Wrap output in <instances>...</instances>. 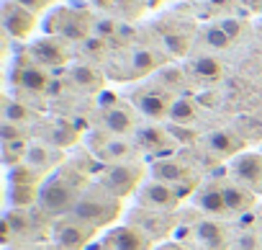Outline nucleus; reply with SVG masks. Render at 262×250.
<instances>
[{"instance_id":"obj_1","label":"nucleus","mask_w":262,"mask_h":250,"mask_svg":"<svg viewBox=\"0 0 262 250\" xmlns=\"http://www.w3.org/2000/svg\"><path fill=\"white\" fill-rule=\"evenodd\" d=\"M80 183L85 186V181L75 170H59V173L49 176L41 183V188H39V206L47 214H54V217L72 214L77 199L82 196L80 194Z\"/></svg>"},{"instance_id":"obj_2","label":"nucleus","mask_w":262,"mask_h":250,"mask_svg":"<svg viewBox=\"0 0 262 250\" xmlns=\"http://www.w3.org/2000/svg\"><path fill=\"white\" fill-rule=\"evenodd\" d=\"M72 214L80 217L82 222L93 224L95 229H100V227H108V224H113L118 219V214H121V199L111 196L108 191H103L98 186L95 191H85L77 199Z\"/></svg>"},{"instance_id":"obj_3","label":"nucleus","mask_w":262,"mask_h":250,"mask_svg":"<svg viewBox=\"0 0 262 250\" xmlns=\"http://www.w3.org/2000/svg\"><path fill=\"white\" fill-rule=\"evenodd\" d=\"M95 227L82 222L75 214H64L52 224V245L54 250H85L93 237H95Z\"/></svg>"},{"instance_id":"obj_4","label":"nucleus","mask_w":262,"mask_h":250,"mask_svg":"<svg viewBox=\"0 0 262 250\" xmlns=\"http://www.w3.org/2000/svg\"><path fill=\"white\" fill-rule=\"evenodd\" d=\"M142 178H144V165H139L137 160H126V163L108 165L100 173V183L98 186L103 191H108L111 196L123 199V196L134 194L142 186Z\"/></svg>"},{"instance_id":"obj_5","label":"nucleus","mask_w":262,"mask_h":250,"mask_svg":"<svg viewBox=\"0 0 262 250\" xmlns=\"http://www.w3.org/2000/svg\"><path fill=\"white\" fill-rule=\"evenodd\" d=\"M47 31H49V36H59L64 42H80L82 44L88 36H93V18L88 13L62 8L47 21Z\"/></svg>"},{"instance_id":"obj_6","label":"nucleus","mask_w":262,"mask_h":250,"mask_svg":"<svg viewBox=\"0 0 262 250\" xmlns=\"http://www.w3.org/2000/svg\"><path fill=\"white\" fill-rule=\"evenodd\" d=\"M134 142L144 155H152L155 160L157 158H170L175 152V147L180 145L172 137V132L160 127V124H144V127H139L134 132Z\"/></svg>"},{"instance_id":"obj_7","label":"nucleus","mask_w":262,"mask_h":250,"mask_svg":"<svg viewBox=\"0 0 262 250\" xmlns=\"http://www.w3.org/2000/svg\"><path fill=\"white\" fill-rule=\"evenodd\" d=\"M180 196L175 191V186L162 183V181H149L147 186H142L139 191V206L149 209V211H160V214H170L180 206Z\"/></svg>"},{"instance_id":"obj_8","label":"nucleus","mask_w":262,"mask_h":250,"mask_svg":"<svg viewBox=\"0 0 262 250\" xmlns=\"http://www.w3.org/2000/svg\"><path fill=\"white\" fill-rule=\"evenodd\" d=\"M172 101L175 95L170 90H162V88H149V90H142L134 95V108L152 119V121H160V119H167L170 116V108H172Z\"/></svg>"},{"instance_id":"obj_9","label":"nucleus","mask_w":262,"mask_h":250,"mask_svg":"<svg viewBox=\"0 0 262 250\" xmlns=\"http://www.w3.org/2000/svg\"><path fill=\"white\" fill-rule=\"evenodd\" d=\"M149 176L152 181H162V183H170V186H185V183H195L198 178L193 176L190 165L178 160V158H157L149 168Z\"/></svg>"},{"instance_id":"obj_10","label":"nucleus","mask_w":262,"mask_h":250,"mask_svg":"<svg viewBox=\"0 0 262 250\" xmlns=\"http://www.w3.org/2000/svg\"><path fill=\"white\" fill-rule=\"evenodd\" d=\"M152 242L155 240L147 232H142L137 224H121L105 235L103 247L105 250H149Z\"/></svg>"},{"instance_id":"obj_11","label":"nucleus","mask_w":262,"mask_h":250,"mask_svg":"<svg viewBox=\"0 0 262 250\" xmlns=\"http://www.w3.org/2000/svg\"><path fill=\"white\" fill-rule=\"evenodd\" d=\"M31 60L41 67H64L70 62V47L59 36H44L31 44Z\"/></svg>"},{"instance_id":"obj_12","label":"nucleus","mask_w":262,"mask_h":250,"mask_svg":"<svg viewBox=\"0 0 262 250\" xmlns=\"http://www.w3.org/2000/svg\"><path fill=\"white\" fill-rule=\"evenodd\" d=\"M93 147H95L98 160H103V163H108V165L134 160V155H137V150H139L137 142L128 140V137H103V142H100V137H95Z\"/></svg>"},{"instance_id":"obj_13","label":"nucleus","mask_w":262,"mask_h":250,"mask_svg":"<svg viewBox=\"0 0 262 250\" xmlns=\"http://www.w3.org/2000/svg\"><path fill=\"white\" fill-rule=\"evenodd\" d=\"M3 26L6 34L13 39H26L34 26H36V13L26 11L24 6H18L16 0H6L3 3Z\"/></svg>"},{"instance_id":"obj_14","label":"nucleus","mask_w":262,"mask_h":250,"mask_svg":"<svg viewBox=\"0 0 262 250\" xmlns=\"http://www.w3.org/2000/svg\"><path fill=\"white\" fill-rule=\"evenodd\" d=\"M206 150L211 152V155H216V158H236V155H242V150H244V145H247V137L244 134H239V132H234V129H213V132H208L206 134Z\"/></svg>"},{"instance_id":"obj_15","label":"nucleus","mask_w":262,"mask_h":250,"mask_svg":"<svg viewBox=\"0 0 262 250\" xmlns=\"http://www.w3.org/2000/svg\"><path fill=\"white\" fill-rule=\"evenodd\" d=\"M231 178L247 188L262 186V152H242L231 160Z\"/></svg>"},{"instance_id":"obj_16","label":"nucleus","mask_w":262,"mask_h":250,"mask_svg":"<svg viewBox=\"0 0 262 250\" xmlns=\"http://www.w3.org/2000/svg\"><path fill=\"white\" fill-rule=\"evenodd\" d=\"M13 83L26 90V93H34V95H41V93H49L52 88V75L47 67L36 65V62H29V65H18L16 72H13Z\"/></svg>"},{"instance_id":"obj_17","label":"nucleus","mask_w":262,"mask_h":250,"mask_svg":"<svg viewBox=\"0 0 262 250\" xmlns=\"http://www.w3.org/2000/svg\"><path fill=\"white\" fill-rule=\"evenodd\" d=\"M103 129L111 137H131L139 127H137V116L128 106L118 103L108 111H103Z\"/></svg>"},{"instance_id":"obj_18","label":"nucleus","mask_w":262,"mask_h":250,"mask_svg":"<svg viewBox=\"0 0 262 250\" xmlns=\"http://www.w3.org/2000/svg\"><path fill=\"white\" fill-rule=\"evenodd\" d=\"M59 150L57 147H52L49 142H34V145H29V152H26V165L31 168V170H36L39 176H47L54 165H59Z\"/></svg>"},{"instance_id":"obj_19","label":"nucleus","mask_w":262,"mask_h":250,"mask_svg":"<svg viewBox=\"0 0 262 250\" xmlns=\"http://www.w3.org/2000/svg\"><path fill=\"white\" fill-rule=\"evenodd\" d=\"M193 237L195 242L203 247V250H226V232L219 222L213 219H203L195 224L193 229Z\"/></svg>"},{"instance_id":"obj_20","label":"nucleus","mask_w":262,"mask_h":250,"mask_svg":"<svg viewBox=\"0 0 262 250\" xmlns=\"http://www.w3.org/2000/svg\"><path fill=\"white\" fill-rule=\"evenodd\" d=\"M224 199H226V209L229 214H242V211H249L257 201V194L242 183H226L224 186Z\"/></svg>"},{"instance_id":"obj_21","label":"nucleus","mask_w":262,"mask_h":250,"mask_svg":"<svg viewBox=\"0 0 262 250\" xmlns=\"http://www.w3.org/2000/svg\"><path fill=\"white\" fill-rule=\"evenodd\" d=\"M195 206L206 214H213V217H221V214H229L226 209V199H224V186H208V188H201L195 194Z\"/></svg>"},{"instance_id":"obj_22","label":"nucleus","mask_w":262,"mask_h":250,"mask_svg":"<svg viewBox=\"0 0 262 250\" xmlns=\"http://www.w3.org/2000/svg\"><path fill=\"white\" fill-rule=\"evenodd\" d=\"M167 119L172 124H178V127H190V124L198 119V103L190 95H175Z\"/></svg>"},{"instance_id":"obj_23","label":"nucleus","mask_w":262,"mask_h":250,"mask_svg":"<svg viewBox=\"0 0 262 250\" xmlns=\"http://www.w3.org/2000/svg\"><path fill=\"white\" fill-rule=\"evenodd\" d=\"M70 80L85 93H98L103 88V75L93 65H75L70 70Z\"/></svg>"},{"instance_id":"obj_24","label":"nucleus","mask_w":262,"mask_h":250,"mask_svg":"<svg viewBox=\"0 0 262 250\" xmlns=\"http://www.w3.org/2000/svg\"><path fill=\"white\" fill-rule=\"evenodd\" d=\"M36 119V111L26 103V101H13V98H6L3 103V121H11V124H18V127H26Z\"/></svg>"},{"instance_id":"obj_25","label":"nucleus","mask_w":262,"mask_h":250,"mask_svg":"<svg viewBox=\"0 0 262 250\" xmlns=\"http://www.w3.org/2000/svg\"><path fill=\"white\" fill-rule=\"evenodd\" d=\"M160 65H162V57L157 52H152V49H137L134 54H131V75H134V78L149 75Z\"/></svg>"},{"instance_id":"obj_26","label":"nucleus","mask_w":262,"mask_h":250,"mask_svg":"<svg viewBox=\"0 0 262 250\" xmlns=\"http://www.w3.org/2000/svg\"><path fill=\"white\" fill-rule=\"evenodd\" d=\"M77 137H80L77 127H72L70 121H57L54 127H52V132H49V140H47V142H49L52 147H57V150H64V147L75 145Z\"/></svg>"},{"instance_id":"obj_27","label":"nucleus","mask_w":262,"mask_h":250,"mask_svg":"<svg viewBox=\"0 0 262 250\" xmlns=\"http://www.w3.org/2000/svg\"><path fill=\"white\" fill-rule=\"evenodd\" d=\"M190 67H193V72H195L198 78H203V80H219L221 72H224L221 62H219L216 57H211V54H201V57H195Z\"/></svg>"},{"instance_id":"obj_28","label":"nucleus","mask_w":262,"mask_h":250,"mask_svg":"<svg viewBox=\"0 0 262 250\" xmlns=\"http://www.w3.org/2000/svg\"><path fill=\"white\" fill-rule=\"evenodd\" d=\"M29 152V140H16V142H3L0 145V155H3V163L8 168H16L26 160Z\"/></svg>"},{"instance_id":"obj_29","label":"nucleus","mask_w":262,"mask_h":250,"mask_svg":"<svg viewBox=\"0 0 262 250\" xmlns=\"http://www.w3.org/2000/svg\"><path fill=\"white\" fill-rule=\"evenodd\" d=\"M39 188L41 186H11V204L16 209H26L31 204H39Z\"/></svg>"},{"instance_id":"obj_30","label":"nucleus","mask_w":262,"mask_h":250,"mask_svg":"<svg viewBox=\"0 0 262 250\" xmlns=\"http://www.w3.org/2000/svg\"><path fill=\"white\" fill-rule=\"evenodd\" d=\"M203 42H206V47H211V49H216V52H224V49H229L231 44H234V39L216 24V26H208L206 31H203Z\"/></svg>"},{"instance_id":"obj_31","label":"nucleus","mask_w":262,"mask_h":250,"mask_svg":"<svg viewBox=\"0 0 262 250\" xmlns=\"http://www.w3.org/2000/svg\"><path fill=\"white\" fill-rule=\"evenodd\" d=\"M162 44H165V49H167L170 54H175V57L185 54L188 47H190V42H188L185 34H165V36H162Z\"/></svg>"},{"instance_id":"obj_32","label":"nucleus","mask_w":262,"mask_h":250,"mask_svg":"<svg viewBox=\"0 0 262 250\" xmlns=\"http://www.w3.org/2000/svg\"><path fill=\"white\" fill-rule=\"evenodd\" d=\"M116 31H118V26H116L113 18H95V21H93V34L100 36V39H105V42H108Z\"/></svg>"},{"instance_id":"obj_33","label":"nucleus","mask_w":262,"mask_h":250,"mask_svg":"<svg viewBox=\"0 0 262 250\" xmlns=\"http://www.w3.org/2000/svg\"><path fill=\"white\" fill-rule=\"evenodd\" d=\"M0 140L3 142H16V140H26V132L18 124H11V121H3L0 124Z\"/></svg>"},{"instance_id":"obj_34","label":"nucleus","mask_w":262,"mask_h":250,"mask_svg":"<svg viewBox=\"0 0 262 250\" xmlns=\"http://www.w3.org/2000/svg\"><path fill=\"white\" fill-rule=\"evenodd\" d=\"M82 52L88 54V57H103L105 54V39H100V36H88L85 42H82Z\"/></svg>"},{"instance_id":"obj_35","label":"nucleus","mask_w":262,"mask_h":250,"mask_svg":"<svg viewBox=\"0 0 262 250\" xmlns=\"http://www.w3.org/2000/svg\"><path fill=\"white\" fill-rule=\"evenodd\" d=\"M219 26H221V29H224L231 39H239V34H242V24H239L236 18H224Z\"/></svg>"},{"instance_id":"obj_36","label":"nucleus","mask_w":262,"mask_h":250,"mask_svg":"<svg viewBox=\"0 0 262 250\" xmlns=\"http://www.w3.org/2000/svg\"><path fill=\"white\" fill-rule=\"evenodd\" d=\"M16 3L24 6L26 11H31V13H41V11L52 3V0H16Z\"/></svg>"},{"instance_id":"obj_37","label":"nucleus","mask_w":262,"mask_h":250,"mask_svg":"<svg viewBox=\"0 0 262 250\" xmlns=\"http://www.w3.org/2000/svg\"><path fill=\"white\" fill-rule=\"evenodd\" d=\"M180 83V70H165L162 72V85H178Z\"/></svg>"},{"instance_id":"obj_38","label":"nucleus","mask_w":262,"mask_h":250,"mask_svg":"<svg viewBox=\"0 0 262 250\" xmlns=\"http://www.w3.org/2000/svg\"><path fill=\"white\" fill-rule=\"evenodd\" d=\"M239 245H242L244 250H254V247H257V240H254V237H242Z\"/></svg>"},{"instance_id":"obj_39","label":"nucleus","mask_w":262,"mask_h":250,"mask_svg":"<svg viewBox=\"0 0 262 250\" xmlns=\"http://www.w3.org/2000/svg\"><path fill=\"white\" fill-rule=\"evenodd\" d=\"M160 250H188V247L180 242H165V245H160Z\"/></svg>"},{"instance_id":"obj_40","label":"nucleus","mask_w":262,"mask_h":250,"mask_svg":"<svg viewBox=\"0 0 262 250\" xmlns=\"http://www.w3.org/2000/svg\"><path fill=\"white\" fill-rule=\"evenodd\" d=\"M211 6H216V8H229L231 6V0H208Z\"/></svg>"},{"instance_id":"obj_41","label":"nucleus","mask_w":262,"mask_h":250,"mask_svg":"<svg viewBox=\"0 0 262 250\" xmlns=\"http://www.w3.org/2000/svg\"><path fill=\"white\" fill-rule=\"evenodd\" d=\"M95 6H100V8H111L113 6V0H93Z\"/></svg>"},{"instance_id":"obj_42","label":"nucleus","mask_w":262,"mask_h":250,"mask_svg":"<svg viewBox=\"0 0 262 250\" xmlns=\"http://www.w3.org/2000/svg\"><path fill=\"white\" fill-rule=\"evenodd\" d=\"M157 3H160V0H152V6H157Z\"/></svg>"}]
</instances>
